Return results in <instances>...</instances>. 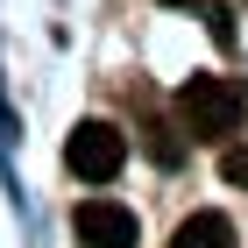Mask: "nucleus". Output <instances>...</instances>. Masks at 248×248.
<instances>
[{
  "instance_id": "1",
  "label": "nucleus",
  "mask_w": 248,
  "mask_h": 248,
  "mask_svg": "<svg viewBox=\"0 0 248 248\" xmlns=\"http://www.w3.org/2000/svg\"><path fill=\"white\" fill-rule=\"evenodd\" d=\"M241 114H248V93L234 78L199 71V78L177 85V135H191V142H227L241 128Z\"/></svg>"
},
{
  "instance_id": "2",
  "label": "nucleus",
  "mask_w": 248,
  "mask_h": 248,
  "mask_svg": "<svg viewBox=\"0 0 248 248\" xmlns=\"http://www.w3.org/2000/svg\"><path fill=\"white\" fill-rule=\"evenodd\" d=\"M64 163H71L85 185H107V177H121V163H128V135H121L114 121H78L71 142H64Z\"/></svg>"
},
{
  "instance_id": "3",
  "label": "nucleus",
  "mask_w": 248,
  "mask_h": 248,
  "mask_svg": "<svg viewBox=\"0 0 248 248\" xmlns=\"http://www.w3.org/2000/svg\"><path fill=\"white\" fill-rule=\"evenodd\" d=\"M71 234H78V248H135V213L121 206V199H107V191H99V199H78L71 206Z\"/></svg>"
},
{
  "instance_id": "4",
  "label": "nucleus",
  "mask_w": 248,
  "mask_h": 248,
  "mask_svg": "<svg viewBox=\"0 0 248 248\" xmlns=\"http://www.w3.org/2000/svg\"><path fill=\"white\" fill-rule=\"evenodd\" d=\"M170 248H234V220L227 213H191L185 227L170 234Z\"/></svg>"
},
{
  "instance_id": "5",
  "label": "nucleus",
  "mask_w": 248,
  "mask_h": 248,
  "mask_svg": "<svg viewBox=\"0 0 248 248\" xmlns=\"http://www.w3.org/2000/svg\"><path fill=\"white\" fill-rule=\"evenodd\" d=\"M142 149H149L163 170H170V163H185V142H177V128H170V121H149V128H142Z\"/></svg>"
},
{
  "instance_id": "6",
  "label": "nucleus",
  "mask_w": 248,
  "mask_h": 248,
  "mask_svg": "<svg viewBox=\"0 0 248 248\" xmlns=\"http://www.w3.org/2000/svg\"><path fill=\"white\" fill-rule=\"evenodd\" d=\"M220 177H227V185H248V149H227V156H220Z\"/></svg>"
},
{
  "instance_id": "7",
  "label": "nucleus",
  "mask_w": 248,
  "mask_h": 248,
  "mask_svg": "<svg viewBox=\"0 0 248 248\" xmlns=\"http://www.w3.org/2000/svg\"><path fill=\"white\" fill-rule=\"evenodd\" d=\"M170 7H199V0H170Z\"/></svg>"
}]
</instances>
